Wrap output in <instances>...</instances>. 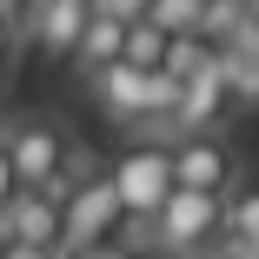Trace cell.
Wrapping results in <instances>:
<instances>
[{
  "mask_svg": "<svg viewBox=\"0 0 259 259\" xmlns=\"http://www.w3.org/2000/svg\"><path fill=\"white\" fill-rule=\"evenodd\" d=\"M107 186H113V199H120V213L133 220V226H146L153 220V206H160L166 193H173V166H166V140H133L120 160L107 166Z\"/></svg>",
  "mask_w": 259,
  "mask_h": 259,
  "instance_id": "2",
  "label": "cell"
},
{
  "mask_svg": "<svg viewBox=\"0 0 259 259\" xmlns=\"http://www.w3.org/2000/svg\"><path fill=\"white\" fill-rule=\"evenodd\" d=\"M93 7H100V14H113L120 27H133V20H146V7H153V0H93Z\"/></svg>",
  "mask_w": 259,
  "mask_h": 259,
  "instance_id": "12",
  "label": "cell"
},
{
  "mask_svg": "<svg viewBox=\"0 0 259 259\" xmlns=\"http://www.w3.org/2000/svg\"><path fill=\"white\" fill-rule=\"evenodd\" d=\"M166 47H173V33H166L160 20H133V27L120 33V60L140 67V73H160V67H166Z\"/></svg>",
  "mask_w": 259,
  "mask_h": 259,
  "instance_id": "10",
  "label": "cell"
},
{
  "mask_svg": "<svg viewBox=\"0 0 259 259\" xmlns=\"http://www.w3.org/2000/svg\"><path fill=\"white\" fill-rule=\"evenodd\" d=\"M213 233H220V193H193V186H173L146 220V239H160L186 259L213 246Z\"/></svg>",
  "mask_w": 259,
  "mask_h": 259,
  "instance_id": "3",
  "label": "cell"
},
{
  "mask_svg": "<svg viewBox=\"0 0 259 259\" xmlns=\"http://www.w3.org/2000/svg\"><path fill=\"white\" fill-rule=\"evenodd\" d=\"M120 199L107 186V173H87L67 199H60V252H87V246H113L120 233Z\"/></svg>",
  "mask_w": 259,
  "mask_h": 259,
  "instance_id": "4",
  "label": "cell"
},
{
  "mask_svg": "<svg viewBox=\"0 0 259 259\" xmlns=\"http://www.w3.org/2000/svg\"><path fill=\"white\" fill-rule=\"evenodd\" d=\"M206 7H213V0H153V7H146V20H160L166 33H199Z\"/></svg>",
  "mask_w": 259,
  "mask_h": 259,
  "instance_id": "11",
  "label": "cell"
},
{
  "mask_svg": "<svg viewBox=\"0 0 259 259\" xmlns=\"http://www.w3.org/2000/svg\"><path fill=\"white\" fill-rule=\"evenodd\" d=\"M14 193H20V186H14V166H7V146H0V206H7Z\"/></svg>",
  "mask_w": 259,
  "mask_h": 259,
  "instance_id": "14",
  "label": "cell"
},
{
  "mask_svg": "<svg viewBox=\"0 0 259 259\" xmlns=\"http://www.w3.org/2000/svg\"><path fill=\"white\" fill-rule=\"evenodd\" d=\"M87 87H93V100H100V113H113L120 126H166V120H173V93H180V80L140 73V67H126V60L93 67Z\"/></svg>",
  "mask_w": 259,
  "mask_h": 259,
  "instance_id": "1",
  "label": "cell"
},
{
  "mask_svg": "<svg viewBox=\"0 0 259 259\" xmlns=\"http://www.w3.org/2000/svg\"><path fill=\"white\" fill-rule=\"evenodd\" d=\"M166 166H173V186H193V193H226L239 180V153L220 140V133H180L166 146Z\"/></svg>",
  "mask_w": 259,
  "mask_h": 259,
  "instance_id": "6",
  "label": "cell"
},
{
  "mask_svg": "<svg viewBox=\"0 0 259 259\" xmlns=\"http://www.w3.org/2000/svg\"><path fill=\"white\" fill-rule=\"evenodd\" d=\"M87 14H93V0H27V20L20 27H33V47H40V54H73Z\"/></svg>",
  "mask_w": 259,
  "mask_h": 259,
  "instance_id": "8",
  "label": "cell"
},
{
  "mask_svg": "<svg viewBox=\"0 0 259 259\" xmlns=\"http://www.w3.org/2000/svg\"><path fill=\"white\" fill-rule=\"evenodd\" d=\"M120 259H186V252H173V246H160V239H140V246H126Z\"/></svg>",
  "mask_w": 259,
  "mask_h": 259,
  "instance_id": "13",
  "label": "cell"
},
{
  "mask_svg": "<svg viewBox=\"0 0 259 259\" xmlns=\"http://www.w3.org/2000/svg\"><path fill=\"white\" fill-rule=\"evenodd\" d=\"M27 20V0H0V27H20Z\"/></svg>",
  "mask_w": 259,
  "mask_h": 259,
  "instance_id": "15",
  "label": "cell"
},
{
  "mask_svg": "<svg viewBox=\"0 0 259 259\" xmlns=\"http://www.w3.org/2000/svg\"><path fill=\"white\" fill-rule=\"evenodd\" d=\"M120 33H126V27H120L113 14H100V7H93V14H87V27H80V40H73V54H67V60H73L80 73H93V67H107V60H120Z\"/></svg>",
  "mask_w": 259,
  "mask_h": 259,
  "instance_id": "9",
  "label": "cell"
},
{
  "mask_svg": "<svg viewBox=\"0 0 259 259\" xmlns=\"http://www.w3.org/2000/svg\"><path fill=\"white\" fill-rule=\"evenodd\" d=\"M226 113H233V93H226L220 67H206V73L180 80V93H173V120H166V126H180V133H220Z\"/></svg>",
  "mask_w": 259,
  "mask_h": 259,
  "instance_id": "7",
  "label": "cell"
},
{
  "mask_svg": "<svg viewBox=\"0 0 259 259\" xmlns=\"http://www.w3.org/2000/svg\"><path fill=\"white\" fill-rule=\"evenodd\" d=\"M0 146H7L14 186H33V193L73 160V140H67V126H54V120H20V126L0 133Z\"/></svg>",
  "mask_w": 259,
  "mask_h": 259,
  "instance_id": "5",
  "label": "cell"
},
{
  "mask_svg": "<svg viewBox=\"0 0 259 259\" xmlns=\"http://www.w3.org/2000/svg\"><path fill=\"white\" fill-rule=\"evenodd\" d=\"M7 67H14V27H0V80H7Z\"/></svg>",
  "mask_w": 259,
  "mask_h": 259,
  "instance_id": "16",
  "label": "cell"
}]
</instances>
